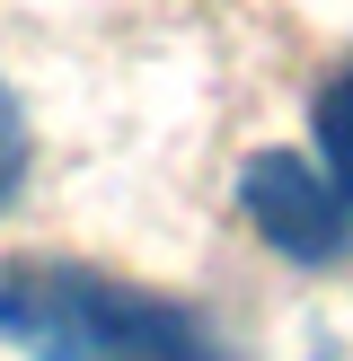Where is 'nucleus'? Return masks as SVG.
Instances as JSON below:
<instances>
[{"label":"nucleus","instance_id":"1","mask_svg":"<svg viewBox=\"0 0 353 361\" xmlns=\"http://www.w3.org/2000/svg\"><path fill=\"white\" fill-rule=\"evenodd\" d=\"M0 291H9V335H27L44 361H229L194 309L106 282L88 264H18Z\"/></svg>","mask_w":353,"mask_h":361},{"label":"nucleus","instance_id":"5","mask_svg":"<svg viewBox=\"0 0 353 361\" xmlns=\"http://www.w3.org/2000/svg\"><path fill=\"white\" fill-rule=\"evenodd\" d=\"M0 335H9V291H0Z\"/></svg>","mask_w":353,"mask_h":361},{"label":"nucleus","instance_id":"3","mask_svg":"<svg viewBox=\"0 0 353 361\" xmlns=\"http://www.w3.org/2000/svg\"><path fill=\"white\" fill-rule=\"evenodd\" d=\"M318 150H327V185L345 194V212H353V71H335L327 80V97H318Z\"/></svg>","mask_w":353,"mask_h":361},{"label":"nucleus","instance_id":"4","mask_svg":"<svg viewBox=\"0 0 353 361\" xmlns=\"http://www.w3.org/2000/svg\"><path fill=\"white\" fill-rule=\"evenodd\" d=\"M18 176H27V123H18L9 88H0V203L18 194Z\"/></svg>","mask_w":353,"mask_h":361},{"label":"nucleus","instance_id":"2","mask_svg":"<svg viewBox=\"0 0 353 361\" xmlns=\"http://www.w3.org/2000/svg\"><path fill=\"white\" fill-rule=\"evenodd\" d=\"M239 203H247V221L265 229V247H282L292 264H327V256H345V238H353L345 194L300 150H256L247 176H239Z\"/></svg>","mask_w":353,"mask_h":361}]
</instances>
